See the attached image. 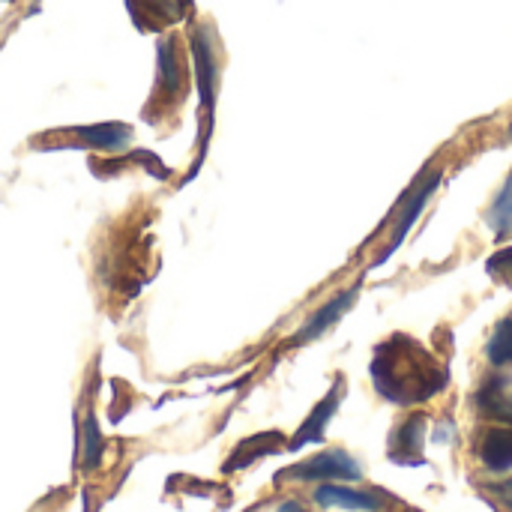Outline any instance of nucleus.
Returning a JSON list of instances; mask_svg holds the SVG:
<instances>
[{"label":"nucleus","instance_id":"f8f14e48","mask_svg":"<svg viewBox=\"0 0 512 512\" xmlns=\"http://www.w3.org/2000/svg\"><path fill=\"white\" fill-rule=\"evenodd\" d=\"M276 450H282V432H261V435H252V438H246V441H240V444L234 447L231 459L225 462V471H228V474L243 471V468H249L252 462H258V459H264V456H270V453H276Z\"/></svg>","mask_w":512,"mask_h":512},{"label":"nucleus","instance_id":"aec40b11","mask_svg":"<svg viewBox=\"0 0 512 512\" xmlns=\"http://www.w3.org/2000/svg\"><path fill=\"white\" fill-rule=\"evenodd\" d=\"M504 489H507V492H512V480H507V483H504Z\"/></svg>","mask_w":512,"mask_h":512},{"label":"nucleus","instance_id":"9d476101","mask_svg":"<svg viewBox=\"0 0 512 512\" xmlns=\"http://www.w3.org/2000/svg\"><path fill=\"white\" fill-rule=\"evenodd\" d=\"M423 429H426V417L417 414L405 420L390 438V459L399 465H423Z\"/></svg>","mask_w":512,"mask_h":512},{"label":"nucleus","instance_id":"7ed1b4c3","mask_svg":"<svg viewBox=\"0 0 512 512\" xmlns=\"http://www.w3.org/2000/svg\"><path fill=\"white\" fill-rule=\"evenodd\" d=\"M360 465L345 450H327L318 453L288 471L279 474V480H303V483H321V480H360Z\"/></svg>","mask_w":512,"mask_h":512},{"label":"nucleus","instance_id":"a211bd4d","mask_svg":"<svg viewBox=\"0 0 512 512\" xmlns=\"http://www.w3.org/2000/svg\"><path fill=\"white\" fill-rule=\"evenodd\" d=\"M99 453H102L99 429H96V420L87 417V426H84V468H93L99 462Z\"/></svg>","mask_w":512,"mask_h":512},{"label":"nucleus","instance_id":"2eb2a0df","mask_svg":"<svg viewBox=\"0 0 512 512\" xmlns=\"http://www.w3.org/2000/svg\"><path fill=\"white\" fill-rule=\"evenodd\" d=\"M486 354H489V363L492 366H510L512 363V318H504L492 336H489V345H486Z\"/></svg>","mask_w":512,"mask_h":512},{"label":"nucleus","instance_id":"0eeeda50","mask_svg":"<svg viewBox=\"0 0 512 512\" xmlns=\"http://www.w3.org/2000/svg\"><path fill=\"white\" fill-rule=\"evenodd\" d=\"M186 93V72L177 54V42L168 36L159 42V78H156V96H162V105H177Z\"/></svg>","mask_w":512,"mask_h":512},{"label":"nucleus","instance_id":"ddd939ff","mask_svg":"<svg viewBox=\"0 0 512 512\" xmlns=\"http://www.w3.org/2000/svg\"><path fill=\"white\" fill-rule=\"evenodd\" d=\"M480 462L495 474L512 471V426L486 432V438L480 444Z\"/></svg>","mask_w":512,"mask_h":512},{"label":"nucleus","instance_id":"423d86ee","mask_svg":"<svg viewBox=\"0 0 512 512\" xmlns=\"http://www.w3.org/2000/svg\"><path fill=\"white\" fill-rule=\"evenodd\" d=\"M360 297V285L348 288V291H339L333 300H327L318 312H312V318L300 327V333H294L291 345H306V342H315L318 336H324L339 318H345V312L357 303Z\"/></svg>","mask_w":512,"mask_h":512},{"label":"nucleus","instance_id":"f03ea898","mask_svg":"<svg viewBox=\"0 0 512 512\" xmlns=\"http://www.w3.org/2000/svg\"><path fill=\"white\" fill-rule=\"evenodd\" d=\"M438 186H441V171H432L429 177H420L417 183H414V189L402 198V204H399V219H396V231L390 234V243L384 246V252L378 255V261L375 264H384V261H390L393 258V252H399V246L405 243V237L411 234V228H414V222L420 219V213L426 210V204H429V198L438 192Z\"/></svg>","mask_w":512,"mask_h":512},{"label":"nucleus","instance_id":"412c9836","mask_svg":"<svg viewBox=\"0 0 512 512\" xmlns=\"http://www.w3.org/2000/svg\"><path fill=\"white\" fill-rule=\"evenodd\" d=\"M510 138H512V123H510Z\"/></svg>","mask_w":512,"mask_h":512},{"label":"nucleus","instance_id":"20e7f679","mask_svg":"<svg viewBox=\"0 0 512 512\" xmlns=\"http://www.w3.org/2000/svg\"><path fill=\"white\" fill-rule=\"evenodd\" d=\"M192 60H195V78H198V93H201V108L207 114V123L216 108V84H219V63H216V48L213 36L198 27L192 36Z\"/></svg>","mask_w":512,"mask_h":512},{"label":"nucleus","instance_id":"4468645a","mask_svg":"<svg viewBox=\"0 0 512 512\" xmlns=\"http://www.w3.org/2000/svg\"><path fill=\"white\" fill-rule=\"evenodd\" d=\"M486 225L492 228L495 240H510L512 237V174H507L492 207L486 210Z\"/></svg>","mask_w":512,"mask_h":512},{"label":"nucleus","instance_id":"9b49d317","mask_svg":"<svg viewBox=\"0 0 512 512\" xmlns=\"http://www.w3.org/2000/svg\"><path fill=\"white\" fill-rule=\"evenodd\" d=\"M315 504L324 510H348V512H378L381 501L375 495L345 489V486H321L315 492Z\"/></svg>","mask_w":512,"mask_h":512},{"label":"nucleus","instance_id":"39448f33","mask_svg":"<svg viewBox=\"0 0 512 512\" xmlns=\"http://www.w3.org/2000/svg\"><path fill=\"white\" fill-rule=\"evenodd\" d=\"M342 390H345V381H342V378H336V381H333V387H330V393H327V396L312 408V414L303 420V426L297 429V435L288 441V450H303L306 444H318V441L324 438V432H327L330 420H333V417H336V411H339Z\"/></svg>","mask_w":512,"mask_h":512},{"label":"nucleus","instance_id":"f3484780","mask_svg":"<svg viewBox=\"0 0 512 512\" xmlns=\"http://www.w3.org/2000/svg\"><path fill=\"white\" fill-rule=\"evenodd\" d=\"M486 273H489L498 285L512 288V246L498 249V252L486 261Z\"/></svg>","mask_w":512,"mask_h":512},{"label":"nucleus","instance_id":"1a4fd4ad","mask_svg":"<svg viewBox=\"0 0 512 512\" xmlns=\"http://www.w3.org/2000/svg\"><path fill=\"white\" fill-rule=\"evenodd\" d=\"M66 138H75L78 147H93V150H120L129 144L132 129L126 123H96V126H75L60 132Z\"/></svg>","mask_w":512,"mask_h":512},{"label":"nucleus","instance_id":"6e6552de","mask_svg":"<svg viewBox=\"0 0 512 512\" xmlns=\"http://www.w3.org/2000/svg\"><path fill=\"white\" fill-rule=\"evenodd\" d=\"M132 21L141 30H165L186 18L189 0H126Z\"/></svg>","mask_w":512,"mask_h":512},{"label":"nucleus","instance_id":"6ab92c4d","mask_svg":"<svg viewBox=\"0 0 512 512\" xmlns=\"http://www.w3.org/2000/svg\"><path fill=\"white\" fill-rule=\"evenodd\" d=\"M279 512H303V510H300V504L288 501V504H285V507H282V510H279Z\"/></svg>","mask_w":512,"mask_h":512},{"label":"nucleus","instance_id":"dca6fc26","mask_svg":"<svg viewBox=\"0 0 512 512\" xmlns=\"http://www.w3.org/2000/svg\"><path fill=\"white\" fill-rule=\"evenodd\" d=\"M477 402H480V411H483V414L498 417V420H504V423H510L512 426V399L498 387V384L483 387L480 396H477Z\"/></svg>","mask_w":512,"mask_h":512},{"label":"nucleus","instance_id":"f257e3e1","mask_svg":"<svg viewBox=\"0 0 512 512\" xmlns=\"http://www.w3.org/2000/svg\"><path fill=\"white\" fill-rule=\"evenodd\" d=\"M375 390L393 405H420L447 387V369L411 336H390L375 348L369 363Z\"/></svg>","mask_w":512,"mask_h":512}]
</instances>
